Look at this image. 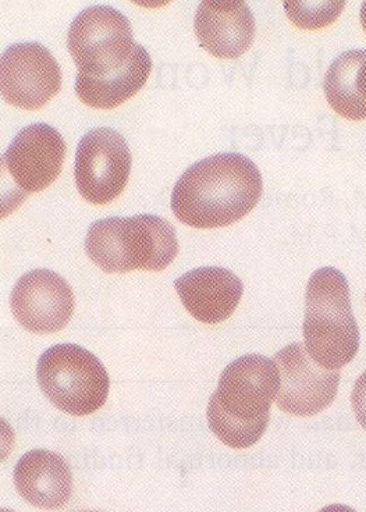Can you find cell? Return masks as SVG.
I'll return each mask as SVG.
<instances>
[{
	"label": "cell",
	"mask_w": 366,
	"mask_h": 512,
	"mask_svg": "<svg viewBox=\"0 0 366 512\" xmlns=\"http://www.w3.org/2000/svg\"><path fill=\"white\" fill-rule=\"evenodd\" d=\"M0 74L3 98L21 109H41L62 87L58 60L39 42L9 46L2 55Z\"/></svg>",
	"instance_id": "cell-10"
},
{
	"label": "cell",
	"mask_w": 366,
	"mask_h": 512,
	"mask_svg": "<svg viewBox=\"0 0 366 512\" xmlns=\"http://www.w3.org/2000/svg\"><path fill=\"white\" fill-rule=\"evenodd\" d=\"M357 87L358 92H360L361 99L366 105V56L364 62L361 64L360 70H358Z\"/></svg>",
	"instance_id": "cell-19"
},
{
	"label": "cell",
	"mask_w": 366,
	"mask_h": 512,
	"mask_svg": "<svg viewBox=\"0 0 366 512\" xmlns=\"http://www.w3.org/2000/svg\"><path fill=\"white\" fill-rule=\"evenodd\" d=\"M151 71V56L144 46L137 44L133 58L122 70L98 78L77 74L76 94L91 108L115 109L144 87Z\"/></svg>",
	"instance_id": "cell-15"
},
{
	"label": "cell",
	"mask_w": 366,
	"mask_h": 512,
	"mask_svg": "<svg viewBox=\"0 0 366 512\" xmlns=\"http://www.w3.org/2000/svg\"><path fill=\"white\" fill-rule=\"evenodd\" d=\"M287 17L302 30H319L337 20L346 2H284Z\"/></svg>",
	"instance_id": "cell-17"
},
{
	"label": "cell",
	"mask_w": 366,
	"mask_h": 512,
	"mask_svg": "<svg viewBox=\"0 0 366 512\" xmlns=\"http://www.w3.org/2000/svg\"><path fill=\"white\" fill-rule=\"evenodd\" d=\"M135 45L129 19L110 6L84 9L67 34L78 74L87 77H108L122 70L133 58Z\"/></svg>",
	"instance_id": "cell-6"
},
{
	"label": "cell",
	"mask_w": 366,
	"mask_h": 512,
	"mask_svg": "<svg viewBox=\"0 0 366 512\" xmlns=\"http://www.w3.org/2000/svg\"><path fill=\"white\" fill-rule=\"evenodd\" d=\"M264 183L247 156L227 152L188 167L177 180L172 211L195 229H216L238 222L257 206Z\"/></svg>",
	"instance_id": "cell-1"
},
{
	"label": "cell",
	"mask_w": 366,
	"mask_h": 512,
	"mask_svg": "<svg viewBox=\"0 0 366 512\" xmlns=\"http://www.w3.org/2000/svg\"><path fill=\"white\" fill-rule=\"evenodd\" d=\"M280 389L275 359L248 354L226 366L218 390L208 405L209 428L232 448L259 442L269 423V412Z\"/></svg>",
	"instance_id": "cell-2"
},
{
	"label": "cell",
	"mask_w": 366,
	"mask_h": 512,
	"mask_svg": "<svg viewBox=\"0 0 366 512\" xmlns=\"http://www.w3.org/2000/svg\"><path fill=\"white\" fill-rule=\"evenodd\" d=\"M17 492L31 506L59 510L73 493V475L65 458L48 450L24 454L14 468Z\"/></svg>",
	"instance_id": "cell-14"
},
{
	"label": "cell",
	"mask_w": 366,
	"mask_h": 512,
	"mask_svg": "<svg viewBox=\"0 0 366 512\" xmlns=\"http://www.w3.org/2000/svg\"><path fill=\"white\" fill-rule=\"evenodd\" d=\"M351 404H353L357 421L366 430V371L362 373L360 379L355 383L353 394H351Z\"/></svg>",
	"instance_id": "cell-18"
},
{
	"label": "cell",
	"mask_w": 366,
	"mask_h": 512,
	"mask_svg": "<svg viewBox=\"0 0 366 512\" xmlns=\"http://www.w3.org/2000/svg\"><path fill=\"white\" fill-rule=\"evenodd\" d=\"M131 154L126 138L109 127L94 128L77 147L74 177L81 197L92 205H106L129 183Z\"/></svg>",
	"instance_id": "cell-8"
},
{
	"label": "cell",
	"mask_w": 366,
	"mask_h": 512,
	"mask_svg": "<svg viewBox=\"0 0 366 512\" xmlns=\"http://www.w3.org/2000/svg\"><path fill=\"white\" fill-rule=\"evenodd\" d=\"M302 332L308 354L329 371H339L357 355L360 330L351 308L350 287L340 270L318 269L309 279Z\"/></svg>",
	"instance_id": "cell-3"
},
{
	"label": "cell",
	"mask_w": 366,
	"mask_h": 512,
	"mask_svg": "<svg viewBox=\"0 0 366 512\" xmlns=\"http://www.w3.org/2000/svg\"><path fill=\"white\" fill-rule=\"evenodd\" d=\"M84 512H98V511H84Z\"/></svg>",
	"instance_id": "cell-23"
},
{
	"label": "cell",
	"mask_w": 366,
	"mask_h": 512,
	"mask_svg": "<svg viewBox=\"0 0 366 512\" xmlns=\"http://www.w3.org/2000/svg\"><path fill=\"white\" fill-rule=\"evenodd\" d=\"M280 373L276 403L296 416H312L329 407L339 390L340 372L316 364L305 344L293 343L275 355Z\"/></svg>",
	"instance_id": "cell-9"
},
{
	"label": "cell",
	"mask_w": 366,
	"mask_h": 512,
	"mask_svg": "<svg viewBox=\"0 0 366 512\" xmlns=\"http://www.w3.org/2000/svg\"><path fill=\"white\" fill-rule=\"evenodd\" d=\"M360 19H361L362 28H364V31L366 34V2L362 3Z\"/></svg>",
	"instance_id": "cell-21"
},
{
	"label": "cell",
	"mask_w": 366,
	"mask_h": 512,
	"mask_svg": "<svg viewBox=\"0 0 366 512\" xmlns=\"http://www.w3.org/2000/svg\"><path fill=\"white\" fill-rule=\"evenodd\" d=\"M2 512H14L12 510H6V508H3Z\"/></svg>",
	"instance_id": "cell-22"
},
{
	"label": "cell",
	"mask_w": 366,
	"mask_h": 512,
	"mask_svg": "<svg viewBox=\"0 0 366 512\" xmlns=\"http://www.w3.org/2000/svg\"><path fill=\"white\" fill-rule=\"evenodd\" d=\"M37 378L42 393L66 414H94L108 400L109 376L94 354L77 344H58L39 358Z\"/></svg>",
	"instance_id": "cell-5"
},
{
	"label": "cell",
	"mask_w": 366,
	"mask_h": 512,
	"mask_svg": "<svg viewBox=\"0 0 366 512\" xmlns=\"http://www.w3.org/2000/svg\"><path fill=\"white\" fill-rule=\"evenodd\" d=\"M366 51H348L334 60L323 83L330 108L341 117L354 122L366 120V105L357 87L358 70Z\"/></svg>",
	"instance_id": "cell-16"
},
{
	"label": "cell",
	"mask_w": 366,
	"mask_h": 512,
	"mask_svg": "<svg viewBox=\"0 0 366 512\" xmlns=\"http://www.w3.org/2000/svg\"><path fill=\"white\" fill-rule=\"evenodd\" d=\"M184 308L206 325L229 319L243 297L244 286L233 272L218 266L194 269L174 282Z\"/></svg>",
	"instance_id": "cell-12"
},
{
	"label": "cell",
	"mask_w": 366,
	"mask_h": 512,
	"mask_svg": "<svg viewBox=\"0 0 366 512\" xmlns=\"http://www.w3.org/2000/svg\"><path fill=\"white\" fill-rule=\"evenodd\" d=\"M319 512H357L353 510V508L343 506V504H332V506H328L323 508V510Z\"/></svg>",
	"instance_id": "cell-20"
},
{
	"label": "cell",
	"mask_w": 366,
	"mask_h": 512,
	"mask_svg": "<svg viewBox=\"0 0 366 512\" xmlns=\"http://www.w3.org/2000/svg\"><path fill=\"white\" fill-rule=\"evenodd\" d=\"M194 27L202 48L219 59L240 58L255 38V19L245 2H202Z\"/></svg>",
	"instance_id": "cell-13"
},
{
	"label": "cell",
	"mask_w": 366,
	"mask_h": 512,
	"mask_svg": "<svg viewBox=\"0 0 366 512\" xmlns=\"http://www.w3.org/2000/svg\"><path fill=\"white\" fill-rule=\"evenodd\" d=\"M85 251L106 273L166 269L179 254L176 231L156 215L106 218L92 223Z\"/></svg>",
	"instance_id": "cell-4"
},
{
	"label": "cell",
	"mask_w": 366,
	"mask_h": 512,
	"mask_svg": "<svg viewBox=\"0 0 366 512\" xmlns=\"http://www.w3.org/2000/svg\"><path fill=\"white\" fill-rule=\"evenodd\" d=\"M65 158L66 142L58 130L45 123L21 128L2 158L3 177L12 180L7 202L19 205L28 194L51 186L62 172Z\"/></svg>",
	"instance_id": "cell-7"
},
{
	"label": "cell",
	"mask_w": 366,
	"mask_h": 512,
	"mask_svg": "<svg viewBox=\"0 0 366 512\" xmlns=\"http://www.w3.org/2000/svg\"><path fill=\"white\" fill-rule=\"evenodd\" d=\"M10 305L14 318L28 332L55 333L66 327L73 316L74 294L58 273L35 269L16 283Z\"/></svg>",
	"instance_id": "cell-11"
}]
</instances>
